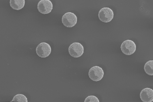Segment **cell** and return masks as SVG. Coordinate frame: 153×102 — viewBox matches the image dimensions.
Returning <instances> with one entry per match:
<instances>
[{"mask_svg": "<svg viewBox=\"0 0 153 102\" xmlns=\"http://www.w3.org/2000/svg\"><path fill=\"white\" fill-rule=\"evenodd\" d=\"M77 18L74 13L71 12H67L62 16V23L64 26L71 28L76 24Z\"/></svg>", "mask_w": 153, "mask_h": 102, "instance_id": "1", "label": "cell"}, {"mask_svg": "<svg viewBox=\"0 0 153 102\" xmlns=\"http://www.w3.org/2000/svg\"><path fill=\"white\" fill-rule=\"evenodd\" d=\"M121 49L125 55L130 56L134 54L136 50V45L131 40L124 41L121 46Z\"/></svg>", "mask_w": 153, "mask_h": 102, "instance_id": "2", "label": "cell"}, {"mask_svg": "<svg viewBox=\"0 0 153 102\" xmlns=\"http://www.w3.org/2000/svg\"><path fill=\"white\" fill-rule=\"evenodd\" d=\"M99 18L104 23L110 22L114 19V12L110 8L104 7L99 12Z\"/></svg>", "mask_w": 153, "mask_h": 102, "instance_id": "3", "label": "cell"}, {"mask_svg": "<svg viewBox=\"0 0 153 102\" xmlns=\"http://www.w3.org/2000/svg\"><path fill=\"white\" fill-rule=\"evenodd\" d=\"M68 50L70 56L74 58H79L84 54V48L80 43L75 42L70 45Z\"/></svg>", "mask_w": 153, "mask_h": 102, "instance_id": "4", "label": "cell"}, {"mask_svg": "<svg viewBox=\"0 0 153 102\" xmlns=\"http://www.w3.org/2000/svg\"><path fill=\"white\" fill-rule=\"evenodd\" d=\"M89 76L91 80L97 82L103 79L104 73L103 69L99 66H94L90 69L89 71Z\"/></svg>", "mask_w": 153, "mask_h": 102, "instance_id": "5", "label": "cell"}, {"mask_svg": "<svg viewBox=\"0 0 153 102\" xmlns=\"http://www.w3.org/2000/svg\"><path fill=\"white\" fill-rule=\"evenodd\" d=\"M36 51L39 57L45 58L50 56L52 51V49L48 43L42 42L38 45Z\"/></svg>", "mask_w": 153, "mask_h": 102, "instance_id": "6", "label": "cell"}, {"mask_svg": "<svg viewBox=\"0 0 153 102\" xmlns=\"http://www.w3.org/2000/svg\"><path fill=\"white\" fill-rule=\"evenodd\" d=\"M53 7L52 3L50 0H41L38 4V11L43 15L50 13Z\"/></svg>", "mask_w": 153, "mask_h": 102, "instance_id": "7", "label": "cell"}, {"mask_svg": "<svg viewBox=\"0 0 153 102\" xmlns=\"http://www.w3.org/2000/svg\"><path fill=\"white\" fill-rule=\"evenodd\" d=\"M140 97L141 100L143 102H153V89L149 88H144L141 91Z\"/></svg>", "mask_w": 153, "mask_h": 102, "instance_id": "8", "label": "cell"}, {"mask_svg": "<svg viewBox=\"0 0 153 102\" xmlns=\"http://www.w3.org/2000/svg\"><path fill=\"white\" fill-rule=\"evenodd\" d=\"M25 3V0H10V5L13 10H19L24 7Z\"/></svg>", "mask_w": 153, "mask_h": 102, "instance_id": "9", "label": "cell"}, {"mask_svg": "<svg viewBox=\"0 0 153 102\" xmlns=\"http://www.w3.org/2000/svg\"><path fill=\"white\" fill-rule=\"evenodd\" d=\"M144 71L146 74L149 76L153 75V61L151 60L147 62L144 67Z\"/></svg>", "mask_w": 153, "mask_h": 102, "instance_id": "10", "label": "cell"}, {"mask_svg": "<svg viewBox=\"0 0 153 102\" xmlns=\"http://www.w3.org/2000/svg\"><path fill=\"white\" fill-rule=\"evenodd\" d=\"M27 102V98L25 95L22 94H18L16 95L15 97H13V100L11 101V102Z\"/></svg>", "mask_w": 153, "mask_h": 102, "instance_id": "11", "label": "cell"}, {"mask_svg": "<svg viewBox=\"0 0 153 102\" xmlns=\"http://www.w3.org/2000/svg\"><path fill=\"white\" fill-rule=\"evenodd\" d=\"M85 102H99V99L94 95H90L87 97L84 101Z\"/></svg>", "mask_w": 153, "mask_h": 102, "instance_id": "12", "label": "cell"}]
</instances>
